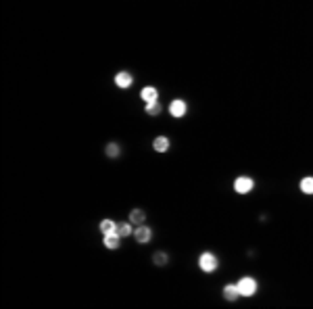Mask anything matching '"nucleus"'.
<instances>
[{
	"mask_svg": "<svg viewBox=\"0 0 313 309\" xmlns=\"http://www.w3.org/2000/svg\"><path fill=\"white\" fill-rule=\"evenodd\" d=\"M196 266H198V270H200L202 274L211 276V274H215V272L219 270V257H217L213 251H202V253L196 257Z\"/></svg>",
	"mask_w": 313,
	"mask_h": 309,
	"instance_id": "f257e3e1",
	"label": "nucleus"
},
{
	"mask_svg": "<svg viewBox=\"0 0 313 309\" xmlns=\"http://www.w3.org/2000/svg\"><path fill=\"white\" fill-rule=\"evenodd\" d=\"M236 284H238V290H240V297H244V299L255 297L259 292V282H257L255 276H240Z\"/></svg>",
	"mask_w": 313,
	"mask_h": 309,
	"instance_id": "f03ea898",
	"label": "nucleus"
},
{
	"mask_svg": "<svg viewBox=\"0 0 313 309\" xmlns=\"http://www.w3.org/2000/svg\"><path fill=\"white\" fill-rule=\"evenodd\" d=\"M232 190L236 192L238 196H246L255 190V178L250 176H236L232 182Z\"/></svg>",
	"mask_w": 313,
	"mask_h": 309,
	"instance_id": "7ed1b4c3",
	"label": "nucleus"
},
{
	"mask_svg": "<svg viewBox=\"0 0 313 309\" xmlns=\"http://www.w3.org/2000/svg\"><path fill=\"white\" fill-rule=\"evenodd\" d=\"M167 113L174 119H184L188 115V100L184 98H171V102L167 105Z\"/></svg>",
	"mask_w": 313,
	"mask_h": 309,
	"instance_id": "20e7f679",
	"label": "nucleus"
},
{
	"mask_svg": "<svg viewBox=\"0 0 313 309\" xmlns=\"http://www.w3.org/2000/svg\"><path fill=\"white\" fill-rule=\"evenodd\" d=\"M113 84H115V88H119V90H130V88L134 86V75H132V71L119 69V71L113 75Z\"/></svg>",
	"mask_w": 313,
	"mask_h": 309,
	"instance_id": "39448f33",
	"label": "nucleus"
},
{
	"mask_svg": "<svg viewBox=\"0 0 313 309\" xmlns=\"http://www.w3.org/2000/svg\"><path fill=\"white\" fill-rule=\"evenodd\" d=\"M138 244H148L152 240V228L148 224H142V226H136L134 228V236H132Z\"/></svg>",
	"mask_w": 313,
	"mask_h": 309,
	"instance_id": "423d86ee",
	"label": "nucleus"
},
{
	"mask_svg": "<svg viewBox=\"0 0 313 309\" xmlns=\"http://www.w3.org/2000/svg\"><path fill=\"white\" fill-rule=\"evenodd\" d=\"M152 150L156 152V154H165V152H169L171 150V140H169V136H165V134H161V136H154L152 138Z\"/></svg>",
	"mask_w": 313,
	"mask_h": 309,
	"instance_id": "0eeeda50",
	"label": "nucleus"
},
{
	"mask_svg": "<svg viewBox=\"0 0 313 309\" xmlns=\"http://www.w3.org/2000/svg\"><path fill=\"white\" fill-rule=\"evenodd\" d=\"M222 297H224V301H228V303H236V301L240 299L238 284H236V282H228V284L222 288Z\"/></svg>",
	"mask_w": 313,
	"mask_h": 309,
	"instance_id": "6e6552de",
	"label": "nucleus"
},
{
	"mask_svg": "<svg viewBox=\"0 0 313 309\" xmlns=\"http://www.w3.org/2000/svg\"><path fill=\"white\" fill-rule=\"evenodd\" d=\"M121 234L119 232H113V234H105L102 236V246L109 251H119L121 249Z\"/></svg>",
	"mask_w": 313,
	"mask_h": 309,
	"instance_id": "1a4fd4ad",
	"label": "nucleus"
},
{
	"mask_svg": "<svg viewBox=\"0 0 313 309\" xmlns=\"http://www.w3.org/2000/svg\"><path fill=\"white\" fill-rule=\"evenodd\" d=\"M128 220H130L134 226H142V224H146V220H148V213H146L142 207H134V209H130V213H128Z\"/></svg>",
	"mask_w": 313,
	"mask_h": 309,
	"instance_id": "9d476101",
	"label": "nucleus"
},
{
	"mask_svg": "<svg viewBox=\"0 0 313 309\" xmlns=\"http://www.w3.org/2000/svg\"><path fill=\"white\" fill-rule=\"evenodd\" d=\"M140 100H142L144 105L159 100V88L156 86H144L142 90H140Z\"/></svg>",
	"mask_w": 313,
	"mask_h": 309,
	"instance_id": "9b49d317",
	"label": "nucleus"
},
{
	"mask_svg": "<svg viewBox=\"0 0 313 309\" xmlns=\"http://www.w3.org/2000/svg\"><path fill=\"white\" fill-rule=\"evenodd\" d=\"M117 224L119 222H115V220H111V218H105V220H100V224H98V232L105 236V234H113V232H117Z\"/></svg>",
	"mask_w": 313,
	"mask_h": 309,
	"instance_id": "f8f14e48",
	"label": "nucleus"
},
{
	"mask_svg": "<svg viewBox=\"0 0 313 309\" xmlns=\"http://www.w3.org/2000/svg\"><path fill=\"white\" fill-rule=\"evenodd\" d=\"M152 266L154 268H167L169 266V253L167 251H154L152 253Z\"/></svg>",
	"mask_w": 313,
	"mask_h": 309,
	"instance_id": "ddd939ff",
	"label": "nucleus"
},
{
	"mask_svg": "<svg viewBox=\"0 0 313 309\" xmlns=\"http://www.w3.org/2000/svg\"><path fill=\"white\" fill-rule=\"evenodd\" d=\"M299 190L305 196H313V176H303L299 180Z\"/></svg>",
	"mask_w": 313,
	"mask_h": 309,
	"instance_id": "4468645a",
	"label": "nucleus"
},
{
	"mask_svg": "<svg viewBox=\"0 0 313 309\" xmlns=\"http://www.w3.org/2000/svg\"><path fill=\"white\" fill-rule=\"evenodd\" d=\"M134 224L130 222V220H125V222H119L117 224V232L121 234V238H130V236H134Z\"/></svg>",
	"mask_w": 313,
	"mask_h": 309,
	"instance_id": "2eb2a0df",
	"label": "nucleus"
},
{
	"mask_svg": "<svg viewBox=\"0 0 313 309\" xmlns=\"http://www.w3.org/2000/svg\"><path fill=\"white\" fill-rule=\"evenodd\" d=\"M144 113H146L148 117H159V115L163 113V105H161L159 100L146 102V105H144Z\"/></svg>",
	"mask_w": 313,
	"mask_h": 309,
	"instance_id": "dca6fc26",
	"label": "nucleus"
},
{
	"mask_svg": "<svg viewBox=\"0 0 313 309\" xmlns=\"http://www.w3.org/2000/svg\"><path fill=\"white\" fill-rule=\"evenodd\" d=\"M105 154H107L109 159L121 157V144H119V142H109V144L105 146Z\"/></svg>",
	"mask_w": 313,
	"mask_h": 309,
	"instance_id": "f3484780",
	"label": "nucleus"
}]
</instances>
